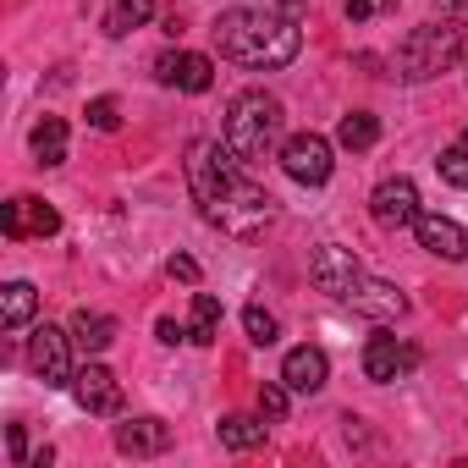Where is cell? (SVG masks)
<instances>
[{"mask_svg":"<svg viewBox=\"0 0 468 468\" xmlns=\"http://www.w3.org/2000/svg\"><path fill=\"white\" fill-rule=\"evenodd\" d=\"M215 50L226 61H238L249 72H276L287 67L298 50H303V28L298 17H282V12H254V6H231L215 17Z\"/></svg>","mask_w":468,"mask_h":468,"instance_id":"6da1fadb","label":"cell"},{"mask_svg":"<svg viewBox=\"0 0 468 468\" xmlns=\"http://www.w3.org/2000/svg\"><path fill=\"white\" fill-rule=\"evenodd\" d=\"M282 127H287L282 100L265 94V89H243L238 100L226 105V127H220V138H226V149L238 154L243 165H254V160H265V154L282 149Z\"/></svg>","mask_w":468,"mask_h":468,"instance_id":"7a4b0ae2","label":"cell"},{"mask_svg":"<svg viewBox=\"0 0 468 468\" xmlns=\"http://www.w3.org/2000/svg\"><path fill=\"white\" fill-rule=\"evenodd\" d=\"M457 61H468V23H457V17H435V23L413 28V34L397 45V56H391V67H397L402 83L441 78V72H452Z\"/></svg>","mask_w":468,"mask_h":468,"instance_id":"3957f363","label":"cell"},{"mask_svg":"<svg viewBox=\"0 0 468 468\" xmlns=\"http://www.w3.org/2000/svg\"><path fill=\"white\" fill-rule=\"evenodd\" d=\"M198 215H204L209 226H220L226 238H260V231L276 220V198H271L265 187H254L249 176H238L215 204H204Z\"/></svg>","mask_w":468,"mask_h":468,"instance_id":"277c9868","label":"cell"},{"mask_svg":"<svg viewBox=\"0 0 468 468\" xmlns=\"http://www.w3.org/2000/svg\"><path fill=\"white\" fill-rule=\"evenodd\" d=\"M238 165H243V160L226 149V138H198V144L187 149V187H193V204H198V209L215 204L231 182L243 176Z\"/></svg>","mask_w":468,"mask_h":468,"instance_id":"5b68a950","label":"cell"},{"mask_svg":"<svg viewBox=\"0 0 468 468\" xmlns=\"http://www.w3.org/2000/svg\"><path fill=\"white\" fill-rule=\"evenodd\" d=\"M72 331H61V325H39L34 336H28V369L50 386V391H61V386H72Z\"/></svg>","mask_w":468,"mask_h":468,"instance_id":"8992f818","label":"cell"},{"mask_svg":"<svg viewBox=\"0 0 468 468\" xmlns=\"http://www.w3.org/2000/svg\"><path fill=\"white\" fill-rule=\"evenodd\" d=\"M282 171H287L292 182H303V187H325L331 171H336V149H331V138H320V133H298V138H287V144H282Z\"/></svg>","mask_w":468,"mask_h":468,"instance_id":"52a82bcc","label":"cell"},{"mask_svg":"<svg viewBox=\"0 0 468 468\" xmlns=\"http://www.w3.org/2000/svg\"><path fill=\"white\" fill-rule=\"evenodd\" d=\"M309 282H314L325 298L347 303V292L364 282V265L353 260V249H342V243H320V249L309 254Z\"/></svg>","mask_w":468,"mask_h":468,"instance_id":"ba28073f","label":"cell"},{"mask_svg":"<svg viewBox=\"0 0 468 468\" xmlns=\"http://www.w3.org/2000/svg\"><path fill=\"white\" fill-rule=\"evenodd\" d=\"M369 215H375L380 231L413 226V220H419V187H413V176H386V182L369 193Z\"/></svg>","mask_w":468,"mask_h":468,"instance_id":"9c48e42d","label":"cell"},{"mask_svg":"<svg viewBox=\"0 0 468 468\" xmlns=\"http://www.w3.org/2000/svg\"><path fill=\"white\" fill-rule=\"evenodd\" d=\"M413 369H419V347L413 342H402V336H369L364 342V380L391 386V380H402Z\"/></svg>","mask_w":468,"mask_h":468,"instance_id":"30bf717a","label":"cell"},{"mask_svg":"<svg viewBox=\"0 0 468 468\" xmlns=\"http://www.w3.org/2000/svg\"><path fill=\"white\" fill-rule=\"evenodd\" d=\"M72 397H78V408L94 413V419H116V413H122V380H116L105 364H83V369L72 375Z\"/></svg>","mask_w":468,"mask_h":468,"instance_id":"8fae6325","label":"cell"},{"mask_svg":"<svg viewBox=\"0 0 468 468\" xmlns=\"http://www.w3.org/2000/svg\"><path fill=\"white\" fill-rule=\"evenodd\" d=\"M413 238H419V249H430V254H435V260H446V265H463V260H468V231H463L452 215L419 209Z\"/></svg>","mask_w":468,"mask_h":468,"instance_id":"7c38bea8","label":"cell"},{"mask_svg":"<svg viewBox=\"0 0 468 468\" xmlns=\"http://www.w3.org/2000/svg\"><path fill=\"white\" fill-rule=\"evenodd\" d=\"M0 226H6L12 243H23V238H56V231H61V215H56V204L23 193V198H12L6 209H0Z\"/></svg>","mask_w":468,"mask_h":468,"instance_id":"4fadbf2b","label":"cell"},{"mask_svg":"<svg viewBox=\"0 0 468 468\" xmlns=\"http://www.w3.org/2000/svg\"><path fill=\"white\" fill-rule=\"evenodd\" d=\"M154 78L165 83V89H182V94H204L209 83H215V61L209 56H176V50H165L160 61H154Z\"/></svg>","mask_w":468,"mask_h":468,"instance_id":"5bb4252c","label":"cell"},{"mask_svg":"<svg viewBox=\"0 0 468 468\" xmlns=\"http://www.w3.org/2000/svg\"><path fill=\"white\" fill-rule=\"evenodd\" d=\"M282 380L292 386V397H314V391L331 380V358L303 342V347H292V353L282 358Z\"/></svg>","mask_w":468,"mask_h":468,"instance_id":"9a60e30c","label":"cell"},{"mask_svg":"<svg viewBox=\"0 0 468 468\" xmlns=\"http://www.w3.org/2000/svg\"><path fill=\"white\" fill-rule=\"evenodd\" d=\"M116 452L122 457H160V452H171V424L165 419H127V424H116Z\"/></svg>","mask_w":468,"mask_h":468,"instance_id":"2e32d148","label":"cell"},{"mask_svg":"<svg viewBox=\"0 0 468 468\" xmlns=\"http://www.w3.org/2000/svg\"><path fill=\"white\" fill-rule=\"evenodd\" d=\"M347 303H353V314H369V320H397V314L408 309V298H402L391 282H375V276H364V282L347 292Z\"/></svg>","mask_w":468,"mask_h":468,"instance_id":"e0dca14e","label":"cell"},{"mask_svg":"<svg viewBox=\"0 0 468 468\" xmlns=\"http://www.w3.org/2000/svg\"><path fill=\"white\" fill-rule=\"evenodd\" d=\"M67 331H72V342H78L89 358H94V353H105V347L116 342V320H111V314H100V309H78Z\"/></svg>","mask_w":468,"mask_h":468,"instance_id":"ac0fdd59","label":"cell"},{"mask_svg":"<svg viewBox=\"0 0 468 468\" xmlns=\"http://www.w3.org/2000/svg\"><path fill=\"white\" fill-rule=\"evenodd\" d=\"M34 314H39L34 282H6V287H0V325H6V331H23Z\"/></svg>","mask_w":468,"mask_h":468,"instance_id":"d6986e66","label":"cell"},{"mask_svg":"<svg viewBox=\"0 0 468 468\" xmlns=\"http://www.w3.org/2000/svg\"><path fill=\"white\" fill-rule=\"evenodd\" d=\"M265 430H271L265 413H260V419L226 413V419H220V446H226V452H254V446H265Z\"/></svg>","mask_w":468,"mask_h":468,"instance_id":"ffe728a7","label":"cell"},{"mask_svg":"<svg viewBox=\"0 0 468 468\" xmlns=\"http://www.w3.org/2000/svg\"><path fill=\"white\" fill-rule=\"evenodd\" d=\"M28 144H34V160L39 165H61L67 160V122L61 116H39L34 133H28Z\"/></svg>","mask_w":468,"mask_h":468,"instance_id":"44dd1931","label":"cell"},{"mask_svg":"<svg viewBox=\"0 0 468 468\" xmlns=\"http://www.w3.org/2000/svg\"><path fill=\"white\" fill-rule=\"evenodd\" d=\"M220 336V298L209 292H193V314H187V342L193 347H209Z\"/></svg>","mask_w":468,"mask_h":468,"instance_id":"7402d4cb","label":"cell"},{"mask_svg":"<svg viewBox=\"0 0 468 468\" xmlns=\"http://www.w3.org/2000/svg\"><path fill=\"white\" fill-rule=\"evenodd\" d=\"M149 17H154V0H111V12H105V34H111V39H122V34L144 28Z\"/></svg>","mask_w":468,"mask_h":468,"instance_id":"603a6c76","label":"cell"},{"mask_svg":"<svg viewBox=\"0 0 468 468\" xmlns=\"http://www.w3.org/2000/svg\"><path fill=\"white\" fill-rule=\"evenodd\" d=\"M336 144L353 149V154H358V149H375V144H380V122H375L369 111H347L342 127H336Z\"/></svg>","mask_w":468,"mask_h":468,"instance_id":"cb8c5ba5","label":"cell"},{"mask_svg":"<svg viewBox=\"0 0 468 468\" xmlns=\"http://www.w3.org/2000/svg\"><path fill=\"white\" fill-rule=\"evenodd\" d=\"M243 331H249V342H254V347H271V342L282 336L276 314H271V309H260V303H249V309H243Z\"/></svg>","mask_w":468,"mask_h":468,"instance_id":"d4e9b609","label":"cell"},{"mask_svg":"<svg viewBox=\"0 0 468 468\" xmlns=\"http://www.w3.org/2000/svg\"><path fill=\"white\" fill-rule=\"evenodd\" d=\"M287 408H292V386H287V380H265V386H260V413H265L271 424H282Z\"/></svg>","mask_w":468,"mask_h":468,"instance_id":"484cf974","label":"cell"},{"mask_svg":"<svg viewBox=\"0 0 468 468\" xmlns=\"http://www.w3.org/2000/svg\"><path fill=\"white\" fill-rule=\"evenodd\" d=\"M435 171H441V182H452V187H463V193H468V144L446 149V154L435 160Z\"/></svg>","mask_w":468,"mask_h":468,"instance_id":"4316f807","label":"cell"},{"mask_svg":"<svg viewBox=\"0 0 468 468\" xmlns=\"http://www.w3.org/2000/svg\"><path fill=\"white\" fill-rule=\"evenodd\" d=\"M89 127H94V133H116V127H122V105H116L111 94L89 100Z\"/></svg>","mask_w":468,"mask_h":468,"instance_id":"83f0119b","label":"cell"},{"mask_svg":"<svg viewBox=\"0 0 468 468\" xmlns=\"http://www.w3.org/2000/svg\"><path fill=\"white\" fill-rule=\"evenodd\" d=\"M397 0H342V12L353 17V23H369V17H380V12H391Z\"/></svg>","mask_w":468,"mask_h":468,"instance_id":"f1b7e54d","label":"cell"},{"mask_svg":"<svg viewBox=\"0 0 468 468\" xmlns=\"http://www.w3.org/2000/svg\"><path fill=\"white\" fill-rule=\"evenodd\" d=\"M165 276H171V282H187V287H198V260H193V254H171Z\"/></svg>","mask_w":468,"mask_h":468,"instance_id":"f546056e","label":"cell"},{"mask_svg":"<svg viewBox=\"0 0 468 468\" xmlns=\"http://www.w3.org/2000/svg\"><path fill=\"white\" fill-rule=\"evenodd\" d=\"M6 457H12L17 468H28V430H23V424H6Z\"/></svg>","mask_w":468,"mask_h":468,"instance_id":"4dcf8cb0","label":"cell"},{"mask_svg":"<svg viewBox=\"0 0 468 468\" xmlns=\"http://www.w3.org/2000/svg\"><path fill=\"white\" fill-rule=\"evenodd\" d=\"M154 336L176 347V342H187V325H176V320H154Z\"/></svg>","mask_w":468,"mask_h":468,"instance_id":"1f68e13d","label":"cell"},{"mask_svg":"<svg viewBox=\"0 0 468 468\" xmlns=\"http://www.w3.org/2000/svg\"><path fill=\"white\" fill-rule=\"evenodd\" d=\"M303 6H309V0H276V12H282V17H303Z\"/></svg>","mask_w":468,"mask_h":468,"instance_id":"d6a6232c","label":"cell"},{"mask_svg":"<svg viewBox=\"0 0 468 468\" xmlns=\"http://www.w3.org/2000/svg\"><path fill=\"white\" fill-rule=\"evenodd\" d=\"M435 6H441V12H463V6H468V0H435Z\"/></svg>","mask_w":468,"mask_h":468,"instance_id":"836d02e7","label":"cell"},{"mask_svg":"<svg viewBox=\"0 0 468 468\" xmlns=\"http://www.w3.org/2000/svg\"><path fill=\"white\" fill-rule=\"evenodd\" d=\"M463 144H468V133H463Z\"/></svg>","mask_w":468,"mask_h":468,"instance_id":"e575fe53","label":"cell"}]
</instances>
